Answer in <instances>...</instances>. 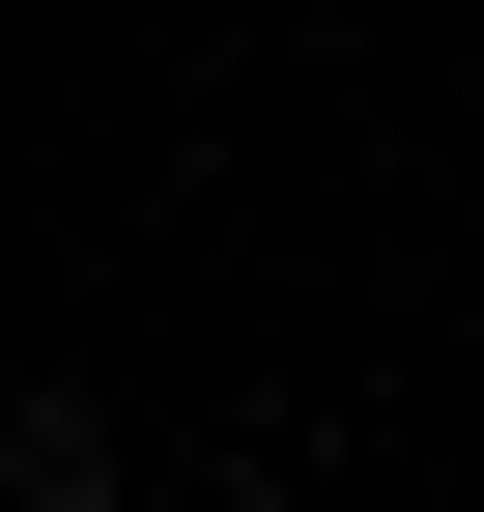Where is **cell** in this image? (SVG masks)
I'll list each match as a JSON object with an SVG mask.
<instances>
[{
	"mask_svg": "<svg viewBox=\"0 0 484 512\" xmlns=\"http://www.w3.org/2000/svg\"><path fill=\"white\" fill-rule=\"evenodd\" d=\"M0 512H114V399H0Z\"/></svg>",
	"mask_w": 484,
	"mask_h": 512,
	"instance_id": "6da1fadb",
	"label": "cell"
}]
</instances>
